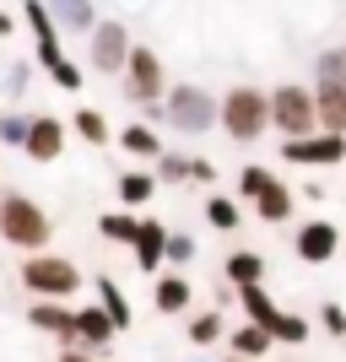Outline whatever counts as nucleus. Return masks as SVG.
<instances>
[{"label":"nucleus","instance_id":"obj_18","mask_svg":"<svg viewBox=\"0 0 346 362\" xmlns=\"http://www.w3.org/2000/svg\"><path fill=\"white\" fill-rule=\"evenodd\" d=\"M49 11H54V22H60V28H71V33H92V28H98L87 0H49Z\"/></svg>","mask_w":346,"mask_h":362},{"label":"nucleus","instance_id":"obj_32","mask_svg":"<svg viewBox=\"0 0 346 362\" xmlns=\"http://www.w3.org/2000/svg\"><path fill=\"white\" fill-rule=\"evenodd\" d=\"M168 259H173V265L195 259V238H184V233H168Z\"/></svg>","mask_w":346,"mask_h":362},{"label":"nucleus","instance_id":"obj_17","mask_svg":"<svg viewBox=\"0 0 346 362\" xmlns=\"http://www.w3.org/2000/svg\"><path fill=\"white\" fill-rule=\"evenodd\" d=\"M114 330H120V325H114V314H108V308H81V314H76V335H81V341H92V346H103Z\"/></svg>","mask_w":346,"mask_h":362},{"label":"nucleus","instance_id":"obj_4","mask_svg":"<svg viewBox=\"0 0 346 362\" xmlns=\"http://www.w3.org/2000/svg\"><path fill=\"white\" fill-rule=\"evenodd\" d=\"M22 281H28V292H38V298H71V292L81 287V271L60 255H38V259L22 265Z\"/></svg>","mask_w":346,"mask_h":362},{"label":"nucleus","instance_id":"obj_38","mask_svg":"<svg viewBox=\"0 0 346 362\" xmlns=\"http://www.w3.org/2000/svg\"><path fill=\"white\" fill-rule=\"evenodd\" d=\"M227 362H255V357H227Z\"/></svg>","mask_w":346,"mask_h":362},{"label":"nucleus","instance_id":"obj_23","mask_svg":"<svg viewBox=\"0 0 346 362\" xmlns=\"http://www.w3.org/2000/svg\"><path fill=\"white\" fill-rule=\"evenodd\" d=\"M227 276H233L238 287H249V281H260V276H265V259H260L255 249H238V255L227 259Z\"/></svg>","mask_w":346,"mask_h":362},{"label":"nucleus","instance_id":"obj_3","mask_svg":"<svg viewBox=\"0 0 346 362\" xmlns=\"http://www.w3.org/2000/svg\"><path fill=\"white\" fill-rule=\"evenodd\" d=\"M238 189H243V200L260 211V222H287V216H292V195L282 189V179H276L271 168H243Z\"/></svg>","mask_w":346,"mask_h":362},{"label":"nucleus","instance_id":"obj_24","mask_svg":"<svg viewBox=\"0 0 346 362\" xmlns=\"http://www.w3.org/2000/svg\"><path fill=\"white\" fill-rule=\"evenodd\" d=\"M120 146L125 151H141V157H163V141L151 136L146 124H125V130H120Z\"/></svg>","mask_w":346,"mask_h":362},{"label":"nucleus","instance_id":"obj_28","mask_svg":"<svg viewBox=\"0 0 346 362\" xmlns=\"http://www.w3.org/2000/svg\"><path fill=\"white\" fill-rule=\"evenodd\" d=\"M190 341H195V346H217V341H222V314H200L195 325H190Z\"/></svg>","mask_w":346,"mask_h":362},{"label":"nucleus","instance_id":"obj_2","mask_svg":"<svg viewBox=\"0 0 346 362\" xmlns=\"http://www.w3.org/2000/svg\"><path fill=\"white\" fill-rule=\"evenodd\" d=\"M271 124V103L255 87H233L222 98V130L233 141H260V130Z\"/></svg>","mask_w":346,"mask_h":362},{"label":"nucleus","instance_id":"obj_25","mask_svg":"<svg viewBox=\"0 0 346 362\" xmlns=\"http://www.w3.org/2000/svg\"><path fill=\"white\" fill-rule=\"evenodd\" d=\"M151 195H157V179H151V173H125L120 179V200L125 206H146Z\"/></svg>","mask_w":346,"mask_h":362},{"label":"nucleus","instance_id":"obj_10","mask_svg":"<svg viewBox=\"0 0 346 362\" xmlns=\"http://www.w3.org/2000/svg\"><path fill=\"white\" fill-rule=\"evenodd\" d=\"M22 16H28L33 38H38V60H44V71H54V65L65 60V54H60V38H54V11H49L44 0H22Z\"/></svg>","mask_w":346,"mask_h":362},{"label":"nucleus","instance_id":"obj_13","mask_svg":"<svg viewBox=\"0 0 346 362\" xmlns=\"http://www.w3.org/2000/svg\"><path fill=\"white\" fill-rule=\"evenodd\" d=\"M130 249H136L141 271H163V259H168V227L163 222H141V238L130 243Z\"/></svg>","mask_w":346,"mask_h":362},{"label":"nucleus","instance_id":"obj_6","mask_svg":"<svg viewBox=\"0 0 346 362\" xmlns=\"http://www.w3.org/2000/svg\"><path fill=\"white\" fill-rule=\"evenodd\" d=\"M271 124L282 136H308L319 124V98H308L303 87H282L271 98Z\"/></svg>","mask_w":346,"mask_h":362},{"label":"nucleus","instance_id":"obj_5","mask_svg":"<svg viewBox=\"0 0 346 362\" xmlns=\"http://www.w3.org/2000/svg\"><path fill=\"white\" fill-rule=\"evenodd\" d=\"M217 119H222V108L211 103L200 87H173V98H168V124H173V130L200 136V130H211Z\"/></svg>","mask_w":346,"mask_h":362},{"label":"nucleus","instance_id":"obj_27","mask_svg":"<svg viewBox=\"0 0 346 362\" xmlns=\"http://www.w3.org/2000/svg\"><path fill=\"white\" fill-rule=\"evenodd\" d=\"M98 298H103V308H108V314H114V325H120V330H125V325H130V303H125V292L114 287L108 276H103V281H98Z\"/></svg>","mask_w":346,"mask_h":362},{"label":"nucleus","instance_id":"obj_22","mask_svg":"<svg viewBox=\"0 0 346 362\" xmlns=\"http://www.w3.org/2000/svg\"><path fill=\"white\" fill-rule=\"evenodd\" d=\"M71 124H76V136L87 141V146H103V141H108V119L98 114V108H76Z\"/></svg>","mask_w":346,"mask_h":362},{"label":"nucleus","instance_id":"obj_29","mask_svg":"<svg viewBox=\"0 0 346 362\" xmlns=\"http://www.w3.org/2000/svg\"><path fill=\"white\" fill-rule=\"evenodd\" d=\"M276 341H287V346H303V341H308V319L282 314V319H276Z\"/></svg>","mask_w":346,"mask_h":362},{"label":"nucleus","instance_id":"obj_19","mask_svg":"<svg viewBox=\"0 0 346 362\" xmlns=\"http://www.w3.org/2000/svg\"><path fill=\"white\" fill-rule=\"evenodd\" d=\"M28 319L38 325V330H49V335H65V341L76 335V314L54 308V303H38V308H28Z\"/></svg>","mask_w":346,"mask_h":362},{"label":"nucleus","instance_id":"obj_30","mask_svg":"<svg viewBox=\"0 0 346 362\" xmlns=\"http://www.w3.org/2000/svg\"><path fill=\"white\" fill-rule=\"evenodd\" d=\"M28 136H33V119H22V114H0V141L28 146Z\"/></svg>","mask_w":346,"mask_h":362},{"label":"nucleus","instance_id":"obj_15","mask_svg":"<svg viewBox=\"0 0 346 362\" xmlns=\"http://www.w3.org/2000/svg\"><path fill=\"white\" fill-rule=\"evenodd\" d=\"M271 346H276V330H271V325H255V319H249V325L233 335V351H238V357H255V362L265 357Z\"/></svg>","mask_w":346,"mask_h":362},{"label":"nucleus","instance_id":"obj_33","mask_svg":"<svg viewBox=\"0 0 346 362\" xmlns=\"http://www.w3.org/2000/svg\"><path fill=\"white\" fill-rule=\"evenodd\" d=\"M49 76H54V87H65V92H76V87H81V71H76L71 60H60V65H54Z\"/></svg>","mask_w":346,"mask_h":362},{"label":"nucleus","instance_id":"obj_20","mask_svg":"<svg viewBox=\"0 0 346 362\" xmlns=\"http://www.w3.org/2000/svg\"><path fill=\"white\" fill-rule=\"evenodd\" d=\"M157 308H163V314L190 308V281H184V276H157Z\"/></svg>","mask_w":346,"mask_h":362},{"label":"nucleus","instance_id":"obj_31","mask_svg":"<svg viewBox=\"0 0 346 362\" xmlns=\"http://www.w3.org/2000/svg\"><path fill=\"white\" fill-rule=\"evenodd\" d=\"M157 168H163V179H184V173H195V163H190V157H173V151H163Z\"/></svg>","mask_w":346,"mask_h":362},{"label":"nucleus","instance_id":"obj_16","mask_svg":"<svg viewBox=\"0 0 346 362\" xmlns=\"http://www.w3.org/2000/svg\"><path fill=\"white\" fill-rule=\"evenodd\" d=\"M238 303H243V314L255 319V325H271V330H276V319H282V308H276V303L265 298V287H260V281L238 287Z\"/></svg>","mask_w":346,"mask_h":362},{"label":"nucleus","instance_id":"obj_21","mask_svg":"<svg viewBox=\"0 0 346 362\" xmlns=\"http://www.w3.org/2000/svg\"><path fill=\"white\" fill-rule=\"evenodd\" d=\"M98 227H103V238H114V243H136L141 238V222L130 211H108V216H98Z\"/></svg>","mask_w":346,"mask_h":362},{"label":"nucleus","instance_id":"obj_9","mask_svg":"<svg viewBox=\"0 0 346 362\" xmlns=\"http://www.w3.org/2000/svg\"><path fill=\"white\" fill-rule=\"evenodd\" d=\"M125 76H130V98H141V103H157L163 98V60L151 54V49H130V65H125Z\"/></svg>","mask_w":346,"mask_h":362},{"label":"nucleus","instance_id":"obj_11","mask_svg":"<svg viewBox=\"0 0 346 362\" xmlns=\"http://www.w3.org/2000/svg\"><path fill=\"white\" fill-rule=\"evenodd\" d=\"M335 249H341V233H335L330 222H303V233H298V259H308V265H325Z\"/></svg>","mask_w":346,"mask_h":362},{"label":"nucleus","instance_id":"obj_26","mask_svg":"<svg viewBox=\"0 0 346 362\" xmlns=\"http://www.w3.org/2000/svg\"><path fill=\"white\" fill-rule=\"evenodd\" d=\"M206 222L217 227V233H233V227H238V206H233L227 195H211L206 200Z\"/></svg>","mask_w":346,"mask_h":362},{"label":"nucleus","instance_id":"obj_36","mask_svg":"<svg viewBox=\"0 0 346 362\" xmlns=\"http://www.w3.org/2000/svg\"><path fill=\"white\" fill-rule=\"evenodd\" d=\"M60 362H92V357H87V351H65Z\"/></svg>","mask_w":346,"mask_h":362},{"label":"nucleus","instance_id":"obj_14","mask_svg":"<svg viewBox=\"0 0 346 362\" xmlns=\"http://www.w3.org/2000/svg\"><path fill=\"white\" fill-rule=\"evenodd\" d=\"M319 124L335 130V136H346V87L341 81H325V87H319Z\"/></svg>","mask_w":346,"mask_h":362},{"label":"nucleus","instance_id":"obj_35","mask_svg":"<svg viewBox=\"0 0 346 362\" xmlns=\"http://www.w3.org/2000/svg\"><path fill=\"white\" fill-rule=\"evenodd\" d=\"M325 330H330V335H346V308L325 303Z\"/></svg>","mask_w":346,"mask_h":362},{"label":"nucleus","instance_id":"obj_34","mask_svg":"<svg viewBox=\"0 0 346 362\" xmlns=\"http://www.w3.org/2000/svg\"><path fill=\"white\" fill-rule=\"evenodd\" d=\"M6 98H28V65H11V76H6Z\"/></svg>","mask_w":346,"mask_h":362},{"label":"nucleus","instance_id":"obj_37","mask_svg":"<svg viewBox=\"0 0 346 362\" xmlns=\"http://www.w3.org/2000/svg\"><path fill=\"white\" fill-rule=\"evenodd\" d=\"M16 28V22H11V16H6V11H0V38H6V33H11Z\"/></svg>","mask_w":346,"mask_h":362},{"label":"nucleus","instance_id":"obj_1","mask_svg":"<svg viewBox=\"0 0 346 362\" xmlns=\"http://www.w3.org/2000/svg\"><path fill=\"white\" fill-rule=\"evenodd\" d=\"M54 222L44 216V206H33L28 195H6L0 200V238L16 243V249H44Z\"/></svg>","mask_w":346,"mask_h":362},{"label":"nucleus","instance_id":"obj_12","mask_svg":"<svg viewBox=\"0 0 346 362\" xmlns=\"http://www.w3.org/2000/svg\"><path fill=\"white\" fill-rule=\"evenodd\" d=\"M22 151H28L33 163H54V157L65 151V124L49 119V114H44V119H33V136H28V146H22Z\"/></svg>","mask_w":346,"mask_h":362},{"label":"nucleus","instance_id":"obj_8","mask_svg":"<svg viewBox=\"0 0 346 362\" xmlns=\"http://www.w3.org/2000/svg\"><path fill=\"white\" fill-rule=\"evenodd\" d=\"M130 38H125V28L120 22H98V28H92V65H98V71H125V65H130Z\"/></svg>","mask_w":346,"mask_h":362},{"label":"nucleus","instance_id":"obj_7","mask_svg":"<svg viewBox=\"0 0 346 362\" xmlns=\"http://www.w3.org/2000/svg\"><path fill=\"white\" fill-rule=\"evenodd\" d=\"M282 157L287 163H341L346 157V136H335V130H325V136H287Z\"/></svg>","mask_w":346,"mask_h":362}]
</instances>
